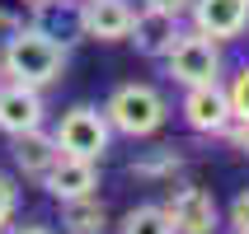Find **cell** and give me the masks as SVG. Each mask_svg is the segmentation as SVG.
Wrapping results in <instances>:
<instances>
[{
  "mask_svg": "<svg viewBox=\"0 0 249 234\" xmlns=\"http://www.w3.org/2000/svg\"><path fill=\"white\" fill-rule=\"evenodd\" d=\"M66 66H71V47L47 38V33H38V28H14L0 42V70H5V80L33 84V89H52V84H61Z\"/></svg>",
  "mask_w": 249,
  "mask_h": 234,
  "instance_id": "obj_1",
  "label": "cell"
},
{
  "mask_svg": "<svg viewBox=\"0 0 249 234\" xmlns=\"http://www.w3.org/2000/svg\"><path fill=\"white\" fill-rule=\"evenodd\" d=\"M104 117H108L113 136H132V140H151L165 131L169 122V98L146 80H127L104 98Z\"/></svg>",
  "mask_w": 249,
  "mask_h": 234,
  "instance_id": "obj_2",
  "label": "cell"
},
{
  "mask_svg": "<svg viewBox=\"0 0 249 234\" xmlns=\"http://www.w3.org/2000/svg\"><path fill=\"white\" fill-rule=\"evenodd\" d=\"M52 136H56V145H61V155L94 159V164H104V155L113 150V126H108V117H104V108H94V103H71V108L56 117Z\"/></svg>",
  "mask_w": 249,
  "mask_h": 234,
  "instance_id": "obj_3",
  "label": "cell"
},
{
  "mask_svg": "<svg viewBox=\"0 0 249 234\" xmlns=\"http://www.w3.org/2000/svg\"><path fill=\"white\" fill-rule=\"evenodd\" d=\"M165 75L174 84H212V80H221L226 75V52H221V42L207 38V33H197V28H183L179 42L169 47L165 56Z\"/></svg>",
  "mask_w": 249,
  "mask_h": 234,
  "instance_id": "obj_4",
  "label": "cell"
},
{
  "mask_svg": "<svg viewBox=\"0 0 249 234\" xmlns=\"http://www.w3.org/2000/svg\"><path fill=\"white\" fill-rule=\"evenodd\" d=\"M179 117L193 136H221L226 126L235 122L231 112V94H226V80H212V84H188L179 98Z\"/></svg>",
  "mask_w": 249,
  "mask_h": 234,
  "instance_id": "obj_5",
  "label": "cell"
},
{
  "mask_svg": "<svg viewBox=\"0 0 249 234\" xmlns=\"http://www.w3.org/2000/svg\"><path fill=\"white\" fill-rule=\"evenodd\" d=\"M160 206L169 211L174 234H216L221 230V206L202 183H174Z\"/></svg>",
  "mask_w": 249,
  "mask_h": 234,
  "instance_id": "obj_6",
  "label": "cell"
},
{
  "mask_svg": "<svg viewBox=\"0 0 249 234\" xmlns=\"http://www.w3.org/2000/svg\"><path fill=\"white\" fill-rule=\"evenodd\" d=\"M188 28L207 33V38H216L226 47V42H235V38L249 33V0H193Z\"/></svg>",
  "mask_w": 249,
  "mask_h": 234,
  "instance_id": "obj_7",
  "label": "cell"
},
{
  "mask_svg": "<svg viewBox=\"0 0 249 234\" xmlns=\"http://www.w3.org/2000/svg\"><path fill=\"white\" fill-rule=\"evenodd\" d=\"M33 126H47V98H42V89L5 80L0 84V131L19 136V131H33Z\"/></svg>",
  "mask_w": 249,
  "mask_h": 234,
  "instance_id": "obj_8",
  "label": "cell"
},
{
  "mask_svg": "<svg viewBox=\"0 0 249 234\" xmlns=\"http://www.w3.org/2000/svg\"><path fill=\"white\" fill-rule=\"evenodd\" d=\"M183 33V19L179 14H165V10H151V5H141L137 19H132V47H137V56H146V61H165L169 47L179 42Z\"/></svg>",
  "mask_w": 249,
  "mask_h": 234,
  "instance_id": "obj_9",
  "label": "cell"
},
{
  "mask_svg": "<svg viewBox=\"0 0 249 234\" xmlns=\"http://www.w3.org/2000/svg\"><path fill=\"white\" fill-rule=\"evenodd\" d=\"M38 187L52 197V202H71V197H94L99 187H104V178H99V164H94V159L61 155V159L47 169V178H42Z\"/></svg>",
  "mask_w": 249,
  "mask_h": 234,
  "instance_id": "obj_10",
  "label": "cell"
},
{
  "mask_svg": "<svg viewBox=\"0 0 249 234\" xmlns=\"http://www.w3.org/2000/svg\"><path fill=\"white\" fill-rule=\"evenodd\" d=\"M132 19H137L132 0H85V42L118 47L132 38Z\"/></svg>",
  "mask_w": 249,
  "mask_h": 234,
  "instance_id": "obj_11",
  "label": "cell"
},
{
  "mask_svg": "<svg viewBox=\"0 0 249 234\" xmlns=\"http://www.w3.org/2000/svg\"><path fill=\"white\" fill-rule=\"evenodd\" d=\"M10 159H14V169H19L24 178L42 183V178H47V169L61 159V145H56V136L47 131V126H33V131L10 136Z\"/></svg>",
  "mask_w": 249,
  "mask_h": 234,
  "instance_id": "obj_12",
  "label": "cell"
},
{
  "mask_svg": "<svg viewBox=\"0 0 249 234\" xmlns=\"http://www.w3.org/2000/svg\"><path fill=\"white\" fill-rule=\"evenodd\" d=\"M28 28H38L47 38L75 47V42H85V0H38Z\"/></svg>",
  "mask_w": 249,
  "mask_h": 234,
  "instance_id": "obj_13",
  "label": "cell"
},
{
  "mask_svg": "<svg viewBox=\"0 0 249 234\" xmlns=\"http://www.w3.org/2000/svg\"><path fill=\"white\" fill-rule=\"evenodd\" d=\"M61 206V234H108L113 220H108V206L94 197H71V202H56Z\"/></svg>",
  "mask_w": 249,
  "mask_h": 234,
  "instance_id": "obj_14",
  "label": "cell"
},
{
  "mask_svg": "<svg viewBox=\"0 0 249 234\" xmlns=\"http://www.w3.org/2000/svg\"><path fill=\"white\" fill-rule=\"evenodd\" d=\"M127 173L141 183H174V173H183V155L174 145H151L127 164Z\"/></svg>",
  "mask_w": 249,
  "mask_h": 234,
  "instance_id": "obj_15",
  "label": "cell"
},
{
  "mask_svg": "<svg viewBox=\"0 0 249 234\" xmlns=\"http://www.w3.org/2000/svg\"><path fill=\"white\" fill-rule=\"evenodd\" d=\"M118 234H174V220H169V211L160 202H141V206L123 211Z\"/></svg>",
  "mask_w": 249,
  "mask_h": 234,
  "instance_id": "obj_16",
  "label": "cell"
},
{
  "mask_svg": "<svg viewBox=\"0 0 249 234\" xmlns=\"http://www.w3.org/2000/svg\"><path fill=\"white\" fill-rule=\"evenodd\" d=\"M226 94H231V112H235V122L249 126V61L226 80Z\"/></svg>",
  "mask_w": 249,
  "mask_h": 234,
  "instance_id": "obj_17",
  "label": "cell"
},
{
  "mask_svg": "<svg viewBox=\"0 0 249 234\" xmlns=\"http://www.w3.org/2000/svg\"><path fill=\"white\" fill-rule=\"evenodd\" d=\"M33 10H38V0H0V33L28 28L33 24Z\"/></svg>",
  "mask_w": 249,
  "mask_h": 234,
  "instance_id": "obj_18",
  "label": "cell"
},
{
  "mask_svg": "<svg viewBox=\"0 0 249 234\" xmlns=\"http://www.w3.org/2000/svg\"><path fill=\"white\" fill-rule=\"evenodd\" d=\"M14 216H19V183L10 173H0V234L14 225Z\"/></svg>",
  "mask_w": 249,
  "mask_h": 234,
  "instance_id": "obj_19",
  "label": "cell"
},
{
  "mask_svg": "<svg viewBox=\"0 0 249 234\" xmlns=\"http://www.w3.org/2000/svg\"><path fill=\"white\" fill-rule=\"evenodd\" d=\"M226 225H231V234H249V187L235 192V202L226 211Z\"/></svg>",
  "mask_w": 249,
  "mask_h": 234,
  "instance_id": "obj_20",
  "label": "cell"
},
{
  "mask_svg": "<svg viewBox=\"0 0 249 234\" xmlns=\"http://www.w3.org/2000/svg\"><path fill=\"white\" fill-rule=\"evenodd\" d=\"M216 140H231V145H235L240 155H249V126H245V122H231V126H226V131H221Z\"/></svg>",
  "mask_w": 249,
  "mask_h": 234,
  "instance_id": "obj_21",
  "label": "cell"
},
{
  "mask_svg": "<svg viewBox=\"0 0 249 234\" xmlns=\"http://www.w3.org/2000/svg\"><path fill=\"white\" fill-rule=\"evenodd\" d=\"M141 5L165 10V14H179V19H188V10H193V0H141Z\"/></svg>",
  "mask_w": 249,
  "mask_h": 234,
  "instance_id": "obj_22",
  "label": "cell"
},
{
  "mask_svg": "<svg viewBox=\"0 0 249 234\" xmlns=\"http://www.w3.org/2000/svg\"><path fill=\"white\" fill-rule=\"evenodd\" d=\"M5 234H56L52 225H42V220H24V225H10Z\"/></svg>",
  "mask_w": 249,
  "mask_h": 234,
  "instance_id": "obj_23",
  "label": "cell"
},
{
  "mask_svg": "<svg viewBox=\"0 0 249 234\" xmlns=\"http://www.w3.org/2000/svg\"><path fill=\"white\" fill-rule=\"evenodd\" d=\"M0 84H5V70H0Z\"/></svg>",
  "mask_w": 249,
  "mask_h": 234,
  "instance_id": "obj_24",
  "label": "cell"
}]
</instances>
